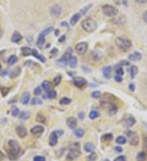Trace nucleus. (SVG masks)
<instances>
[{
    "label": "nucleus",
    "mask_w": 147,
    "mask_h": 161,
    "mask_svg": "<svg viewBox=\"0 0 147 161\" xmlns=\"http://www.w3.org/2000/svg\"><path fill=\"white\" fill-rule=\"evenodd\" d=\"M61 76H56V77L54 78V80H53V85H58L59 84H60V82H61Z\"/></svg>",
    "instance_id": "obj_43"
},
{
    "label": "nucleus",
    "mask_w": 147,
    "mask_h": 161,
    "mask_svg": "<svg viewBox=\"0 0 147 161\" xmlns=\"http://www.w3.org/2000/svg\"><path fill=\"white\" fill-rule=\"evenodd\" d=\"M58 52V50H57V49H56V48H54V49H53V50H51V54H56V53Z\"/></svg>",
    "instance_id": "obj_55"
},
{
    "label": "nucleus",
    "mask_w": 147,
    "mask_h": 161,
    "mask_svg": "<svg viewBox=\"0 0 147 161\" xmlns=\"http://www.w3.org/2000/svg\"><path fill=\"white\" fill-rule=\"evenodd\" d=\"M88 45L87 42H85V41L80 42L75 46L76 52L78 53V54H83L88 50Z\"/></svg>",
    "instance_id": "obj_11"
},
{
    "label": "nucleus",
    "mask_w": 147,
    "mask_h": 161,
    "mask_svg": "<svg viewBox=\"0 0 147 161\" xmlns=\"http://www.w3.org/2000/svg\"><path fill=\"white\" fill-rule=\"evenodd\" d=\"M30 117V115H29L27 112H21V114L20 115V118L21 119H23V120H26Z\"/></svg>",
    "instance_id": "obj_46"
},
{
    "label": "nucleus",
    "mask_w": 147,
    "mask_h": 161,
    "mask_svg": "<svg viewBox=\"0 0 147 161\" xmlns=\"http://www.w3.org/2000/svg\"><path fill=\"white\" fill-rule=\"evenodd\" d=\"M63 134L62 130H56L54 132H52L51 134H50L49 137V145L51 146H56V143H57V141H58V137L59 136H61Z\"/></svg>",
    "instance_id": "obj_8"
},
{
    "label": "nucleus",
    "mask_w": 147,
    "mask_h": 161,
    "mask_svg": "<svg viewBox=\"0 0 147 161\" xmlns=\"http://www.w3.org/2000/svg\"><path fill=\"white\" fill-rule=\"evenodd\" d=\"M71 48L69 47L68 48V50L65 52V54L61 56V59H59L58 60H57V62H56L57 65L61 66V67H65V66L67 65V62L69 61V59H70V57H71Z\"/></svg>",
    "instance_id": "obj_6"
},
{
    "label": "nucleus",
    "mask_w": 147,
    "mask_h": 161,
    "mask_svg": "<svg viewBox=\"0 0 147 161\" xmlns=\"http://www.w3.org/2000/svg\"><path fill=\"white\" fill-rule=\"evenodd\" d=\"M81 16H82V15L80 13L74 14L71 17V19H70V24H71V25H74V24H77V22L79 20Z\"/></svg>",
    "instance_id": "obj_18"
},
{
    "label": "nucleus",
    "mask_w": 147,
    "mask_h": 161,
    "mask_svg": "<svg viewBox=\"0 0 147 161\" xmlns=\"http://www.w3.org/2000/svg\"><path fill=\"white\" fill-rule=\"evenodd\" d=\"M21 152V147L17 141L15 140H10L8 141V150H7V155L11 160L17 159L19 157Z\"/></svg>",
    "instance_id": "obj_1"
},
{
    "label": "nucleus",
    "mask_w": 147,
    "mask_h": 161,
    "mask_svg": "<svg viewBox=\"0 0 147 161\" xmlns=\"http://www.w3.org/2000/svg\"><path fill=\"white\" fill-rule=\"evenodd\" d=\"M117 111H118V107L115 105H111L109 109V114L110 115H114L117 113Z\"/></svg>",
    "instance_id": "obj_30"
},
{
    "label": "nucleus",
    "mask_w": 147,
    "mask_h": 161,
    "mask_svg": "<svg viewBox=\"0 0 147 161\" xmlns=\"http://www.w3.org/2000/svg\"><path fill=\"white\" fill-rule=\"evenodd\" d=\"M51 13H52V15L58 16V15L61 13V7H59V6H54V7L52 8V10H51Z\"/></svg>",
    "instance_id": "obj_21"
},
{
    "label": "nucleus",
    "mask_w": 147,
    "mask_h": 161,
    "mask_svg": "<svg viewBox=\"0 0 147 161\" xmlns=\"http://www.w3.org/2000/svg\"><path fill=\"white\" fill-rule=\"evenodd\" d=\"M115 150H116L117 152H121L122 150H123V148L121 147V146H116L115 147Z\"/></svg>",
    "instance_id": "obj_53"
},
{
    "label": "nucleus",
    "mask_w": 147,
    "mask_h": 161,
    "mask_svg": "<svg viewBox=\"0 0 147 161\" xmlns=\"http://www.w3.org/2000/svg\"><path fill=\"white\" fill-rule=\"evenodd\" d=\"M102 11L107 16H115L118 14V9L111 5H104L102 7Z\"/></svg>",
    "instance_id": "obj_7"
},
{
    "label": "nucleus",
    "mask_w": 147,
    "mask_h": 161,
    "mask_svg": "<svg viewBox=\"0 0 147 161\" xmlns=\"http://www.w3.org/2000/svg\"><path fill=\"white\" fill-rule=\"evenodd\" d=\"M74 84L76 87L81 88L87 84V80L82 76H76L74 78Z\"/></svg>",
    "instance_id": "obj_12"
},
{
    "label": "nucleus",
    "mask_w": 147,
    "mask_h": 161,
    "mask_svg": "<svg viewBox=\"0 0 147 161\" xmlns=\"http://www.w3.org/2000/svg\"><path fill=\"white\" fill-rule=\"evenodd\" d=\"M135 1L137 2H140V3H145V2H147V0H135Z\"/></svg>",
    "instance_id": "obj_56"
},
{
    "label": "nucleus",
    "mask_w": 147,
    "mask_h": 161,
    "mask_svg": "<svg viewBox=\"0 0 147 161\" xmlns=\"http://www.w3.org/2000/svg\"><path fill=\"white\" fill-rule=\"evenodd\" d=\"M74 134L77 137H82L84 136L85 131L83 129V128H77L75 131H74Z\"/></svg>",
    "instance_id": "obj_29"
},
{
    "label": "nucleus",
    "mask_w": 147,
    "mask_h": 161,
    "mask_svg": "<svg viewBox=\"0 0 147 161\" xmlns=\"http://www.w3.org/2000/svg\"><path fill=\"white\" fill-rule=\"evenodd\" d=\"M115 43L118 46V47H119L121 50H124V51H127L132 47V42L128 39H124V38H122V37H118L115 40Z\"/></svg>",
    "instance_id": "obj_5"
},
{
    "label": "nucleus",
    "mask_w": 147,
    "mask_h": 161,
    "mask_svg": "<svg viewBox=\"0 0 147 161\" xmlns=\"http://www.w3.org/2000/svg\"><path fill=\"white\" fill-rule=\"evenodd\" d=\"M19 109H18L17 107H12V115L13 116H17V115H19Z\"/></svg>",
    "instance_id": "obj_44"
},
{
    "label": "nucleus",
    "mask_w": 147,
    "mask_h": 161,
    "mask_svg": "<svg viewBox=\"0 0 147 161\" xmlns=\"http://www.w3.org/2000/svg\"><path fill=\"white\" fill-rule=\"evenodd\" d=\"M52 30H53V27H48V28H45V29H44V30H43V32L39 35L38 39H37V46H38V47L39 48L43 47V45H44V43H45L46 41V39H45L46 36H47L48 33H51Z\"/></svg>",
    "instance_id": "obj_4"
},
{
    "label": "nucleus",
    "mask_w": 147,
    "mask_h": 161,
    "mask_svg": "<svg viewBox=\"0 0 147 161\" xmlns=\"http://www.w3.org/2000/svg\"><path fill=\"white\" fill-rule=\"evenodd\" d=\"M100 96H101V92L100 91H95V92H93L92 94V98H99Z\"/></svg>",
    "instance_id": "obj_49"
},
{
    "label": "nucleus",
    "mask_w": 147,
    "mask_h": 161,
    "mask_svg": "<svg viewBox=\"0 0 147 161\" xmlns=\"http://www.w3.org/2000/svg\"><path fill=\"white\" fill-rule=\"evenodd\" d=\"M116 1H119V0H116Z\"/></svg>",
    "instance_id": "obj_62"
},
{
    "label": "nucleus",
    "mask_w": 147,
    "mask_h": 161,
    "mask_svg": "<svg viewBox=\"0 0 147 161\" xmlns=\"http://www.w3.org/2000/svg\"><path fill=\"white\" fill-rule=\"evenodd\" d=\"M33 54V55H34V56H35V57H36L37 59H39V60H40V61H42L43 63H45V62H46L45 57L43 56L42 54H39V53H38V51H37L36 50H33V54Z\"/></svg>",
    "instance_id": "obj_25"
},
{
    "label": "nucleus",
    "mask_w": 147,
    "mask_h": 161,
    "mask_svg": "<svg viewBox=\"0 0 147 161\" xmlns=\"http://www.w3.org/2000/svg\"><path fill=\"white\" fill-rule=\"evenodd\" d=\"M103 139L105 141H111L113 139V135L111 133H107V134L103 136Z\"/></svg>",
    "instance_id": "obj_45"
},
{
    "label": "nucleus",
    "mask_w": 147,
    "mask_h": 161,
    "mask_svg": "<svg viewBox=\"0 0 147 161\" xmlns=\"http://www.w3.org/2000/svg\"><path fill=\"white\" fill-rule=\"evenodd\" d=\"M102 72L104 74V76L106 78H110V76H111V72H112V67H110V66L105 67L102 69Z\"/></svg>",
    "instance_id": "obj_17"
},
{
    "label": "nucleus",
    "mask_w": 147,
    "mask_h": 161,
    "mask_svg": "<svg viewBox=\"0 0 147 161\" xmlns=\"http://www.w3.org/2000/svg\"><path fill=\"white\" fill-rule=\"evenodd\" d=\"M137 72H138V68H137L136 66H132V67H131V77H132V79L135 78V76H136V75L137 74Z\"/></svg>",
    "instance_id": "obj_35"
},
{
    "label": "nucleus",
    "mask_w": 147,
    "mask_h": 161,
    "mask_svg": "<svg viewBox=\"0 0 147 161\" xmlns=\"http://www.w3.org/2000/svg\"><path fill=\"white\" fill-rule=\"evenodd\" d=\"M34 161H46V159L43 156H40V155H37L34 158Z\"/></svg>",
    "instance_id": "obj_47"
},
{
    "label": "nucleus",
    "mask_w": 147,
    "mask_h": 161,
    "mask_svg": "<svg viewBox=\"0 0 147 161\" xmlns=\"http://www.w3.org/2000/svg\"><path fill=\"white\" fill-rule=\"evenodd\" d=\"M21 67H16L15 69H13L11 72V73H10V77H11V78H15V77H17V76L21 73Z\"/></svg>",
    "instance_id": "obj_24"
},
{
    "label": "nucleus",
    "mask_w": 147,
    "mask_h": 161,
    "mask_svg": "<svg viewBox=\"0 0 147 161\" xmlns=\"http://www.w3.org/2000/svg\"><path fill=\"white\" fill-rule=\"evenodd\" d=\"M17 61V57L16 56V55H14V54H12V55H11V56L9 57L8 60H7V63H8L9 65H12V64H14Z\"/></svg>",
    "instance_id": "obj_31"
},
{
    "label": "nucleus",
    "mask_w": 147,
    "mask_h": 161,
    "mask_svg": "<svg viewBox=\"0 0 147 161\" xmlns=\"http://www.w3.org/2000/svg\"><path fill=\"white\" fill-rule=\"evenodd\" d=\"M92 6V4H89V5H88L87 7H84L83 9H81V11H80L79 13L81 14V15H84V14L86 13L87 11H88L89 9L91 8Z\"/></svg>",
    "instance_id": "obj_41"
},
{
    "label": "nucleus",
    "mask_w": 147,
    "mask_h": 161,
    "mask_svg": "<svg viewBox=\"0 0 147 161\" xmlns=\"http://www.w3.org/2000/svg\"><path fill=\"white\" fill-rule=\"evenodd\" d=\"M128 59H130V60H132V61H139V60H141V53H139V52H134V53H132V54H131L128 56Z\"/></svg>",
    "instance_id": "obj_16"
},
{
    "label": "nucleus",
    "mask_w": 147,
    "mask_h": 161,
    "mask_svg": "<svg viewBox=\"0 0 147 161\" xmlns=\"http://www.w3.org/2000/svg\"><path fill=\"white\" fill-rule=\"evenodd\" d=\"M84 150H85V151H87V152L92 153L95 150V146H94L93 144L88 142V143H86L84 145Z\"/></svg>",
    "instance_id": "obj_23"
},
{
    "label": "nucleus",
    "mask_w": 147,
    "mask_h": 161,
    "mask_svg": "<svg viewBox=\"0 0 147 161\" xmlns=\"http://www.w3.org/2000/svg\"><path fill=\"white\" fill-rule=\"evenodd\" d=\"M115 72H116V74H118L119 76H123V73H124V72H123V67H122V66L120 65V64L116 66V67H115Z\"/></svg>",
    "instance_id": "obj_36"
},
{
    "label": "nucleus",
    "mask_w": 147,
    "mask_h": 161,
    "mask_svg": "<svg viewBox=\"0 0 147 161\" xmlns=\"http://www.w3.org/2000/svg\"><path fill=\"white\" fill-rule=\"evenodd\" d=\"M115 80H116L117 82H121L123 80V78H122V76H119V75H116L115 76Z\"/></svg>",
    "instance_id": "obj_51"
},
{
    "label": "nucleus",
    "mask_w": 147,
    "mask_h": 161,
    "mask_svg": "<svg viewBox=\"0 0 147 161\" xmlns=\"http://www.w3.org/2000/svg\"><path fill=\"white\" fill-rule=\"evenodd\" d=\"M1 67H1V64H0V69H1Z\"/></svg>",
    "instance_id": "obj_61"
},
{
    "label": "nucleus",
    "mask_w": 147,
    "mask_h": 161,
    "mask_svg": "<svg viewBox=\"0 0 147 161\" xmlns=\"http://www.w3.org/2000/svg\"><path fill=\"white\" fill-rule=\"evenodd\" d=\"M146 159L147 156L144 151L139 152L138 154H137V155H136V159H137V161H145Z\"/></svg>",
    "instance_id": "obj_28"
},
{
    "label": "nucleus",
    "mask_w": 147,
    "mask_h": 161,
    "mask_svg": "<svg viewBox=\"0 0 147 161\" xmlns=\"http://www.w3.org/2000/svg\"><path fill=\"white\" fill-rule=\"evenodd\" d=\"M30 98H31L30 93H29V92H25L24 94H23V96H22L21 100L22 104H27L29 102V101H30Z\"/></svg>",
    "instance_id": "obj_20"
},
{
    "label": "nucleus",
    "mask_w": 147,
    "mask_h": 161,
    "mask_svg": "<svg viewBox=\"0 0 147 161\" xmlns=\"http://www.w3.org/2000/svg\"><path fill=\"white\" fill-rule=\"evenodd\" d=\"M114 161H126V157L124 155H119L116 157Z\"/></svg>",
    "instance_id": "obj_48"
},
{
    "label": "nucleus",
    "mask_w": 147,
    "mask_h": 161,
    "mask_svg": "<svg viewBox=\"0 0 147 161\" xmlns=\"http://www.w3.org/2000/svg\"><path fill=\"white\" fill-rule=\"evenodd\" d=\"M135 124H136V119L132 115H125L124 118L122 120V124L124 127H127V128L132 127Z\"/></svg>",
    "instance_id": "obj_9"
},
{
    "label": "nucleus",
    "mask_w": 147,
    "mask_h": 161,
    "mask_svg": "<svg viewBox=\"0 0 147 161\" xmlns=\"http://www.w3.org/2000/svg\"><path fill=\"white\" fill-rule=\"evenodd\" d=\"M69 64L71 67H75L78 64V59L75 56H71L69 59Z\"/></svg>",
    "instance_id": "obj_27"
},
{
    "label": "nucleus",
    "mask_w": 147,
    "mask_h": 161,
    "mask_svg": "<svg viewBox=\"0 0 147 161\" xmlns=\"http://www.w3.org/2000/svg\"><path fill=\"white\" fill-rule=\"evenodd\" d=\"M59 102H60V104L61 105H67L71 102V99L68 98H62Z\"/></svg>",
    "instance_id": "obj_39"
},
{
    "label": "nucleus",
    "mask_w": 147,
    "mask_h": 161,
    "mask_svg": "<svg viewBox=\"0 0 147 161\" xmlns=\"http://www.w3.org/2000/svg\"><path fill=\"white\" fill-rule=\"evenodd\" d=\"M42 86H43V89L45 90L46 92H48L52 87V83L48 81V80H44L42 84Z\"/></svg>",
    "instance_id": "obj_26"
},
{
    "label": "nucleus",
    "mask_w": 147,
    "mask_h": 161,
    "mask_svg": "<svg viewBox=\"0 0 147 161\" xmlns=\"http://www.w3.org/2000/svg\"><path fill=\"white\" fill-rule=\"evenodd\" d=\"M44 131V128L41 125H37V126H35L34 128H32L31 129V132L32 134H42Z\"/></svg>",
    "instance_id": "obj_15"
},
{
    "label": "nucleus",
    "mask_w": 147,
    "mask_h": 161,
    "mask_svg": "<svg viewBox=\"0 0 147 161\" xmlns=\"http://www.w3.org/2000/svg\"><path fill=\"white\" fill-rule=\"evenodd\" d=\"M78 117L80 118V120H83V119L84 118V113H83V112H80V113L78 114Z\"/></svg>",
    "instance_id": "obj_54"
},
{
    "label": "nucleus",
    "mask_w": 147,
    "mask_h": 161,
    "mask_svg": "<svg viewBox=\"0 0 147 161\" xmlns=\"http://www.w3.org/2000/svg\"><path fill=\"white\" fill-rule=\"evenodd\" d=\"M105 161H110V160H109V159H106V160H105Z\"/></svg>",
    "instance_id": "obj_60"
},
{
    "label": "nucleus",
    "mask_w": 147,
    "mask_h": 161,
    "mask_svg": "<svg viewBox=\"0 0 147 161\" xmlns=\"http://www.w3.org/2000/svg\"><path fill=\"white\" fill-rule=\"evenodd\" d=\"M17 133L21 138L26 137V135H27V130H26V127L23 126V125H19V126L17 127Z\"/></svg>",
    "instance_id": "obj_13"
},
{
    "label": "nucleus",
    "mask_w": 147,
    "mask_h": 161,
    "mask_svg": "<svg viewBox=\"0 0 147 161\" xmlns=\"http://www.w3.org/2000/svg\"><path fill=\"white\" fill-rule=\"evenodd\" d=\"M9 90H10V89L7 87H1V93H2V95L3 96V97H5L7 94H8Z\"/></svg>",
    "instance_id": "obj_42"
},
{
    "label": "nucleus",
    "mask_w": 147,
    "mask_h": 161,
    "mask_svg": "<svg viewBox=\"0 0 147 161\" xmlns=\"http://www.w3.org/2000/svg\"><path fill=\"white\" fill-rule=\"evenodd\" d=\"M61 25H65L66 27H68V24H66V23H65V22H64V23H62V24H61Z\"/></svg>",
    "instance_id": "obj_59"
},
{
    "label": "nucleus",
    "mask_w": 147,
    "mask_h": 161,
    "mask_svg": "<svg viewBox=\"0 0 147 161\" xmlns=\"http://www.w3.org/2000/svg\"><path fill=\"white\" fill-rule=\"evenodd\" d=\"M0 54H1V52H0Z\"/></svg>",
    "instance_id": "obj_63"
},
{
    "label": "nucleus",
    "mask_w": 147,
    "mask_h": 161,
    "mask_svg": "<svg viewBox=\"0 0 147 161\" xmlns=\"http://www.w3.org/2000/svg\"><path fill=\"white\" fill-rule=\"evenodd\" d=\"M47 96H48V98H55L56 97V92L55 90H49L47 94Z\"/></svg>",
    "instance_id": "obj_40"
},
{
    "label": "nucleus",
    "mask_w": 147,
    "mask_h": 161,
    "mask_svg": "<svg viewBox=\"0 0 147 161\" xmlns=\"http://www.w3.org/2000/svg\"><path fill=\"white\" fill-rule=\"evenodd\" d=\"M143 20H144V21L147 23V11H145V12H144V14H143Z\"/></svg>",
    "instance_id": "obj_52"
},
{
    "label": "nucleus",
    "mask_w": 147,
    "mask_h": 161,
    "mask_svg": "<svg viewBox=\"0 0 147 161\" xmlns=\"http://www.w3.org/2000/svg\"><path fill=\"white\" fill-rule=\"evenodd\" d=\"M116 142L118 144H125L127 142V138L123 136H119L116 138Z\"/></svg>",
    "instance_id": "obj_34"
},
{
    "label": "nucleus",
    "mask_w": 147,
    "mask_h": 161,
    "mask_svg": "<svg viewBox=\"0 0 147 161\" xmlns=\"http://www.w3.org/2000/svg\"><path fill=\"white\" fill-rule=\"evenodd\" d=\"M129 88H130V89H131V90H134V89H135L134 85H133V84H131V85H129Z\"/></svg>",
    "instance_id": "obj_58"
},
{
    "label": "nucleus",
    "mask_w": 147,
    "mask_h": 161,
    "mask_svg": "<svg viewBox=\"0 0 147 161\" xmlns=\"http://www.w3.org/2000/svg\"><path fill=\"white\" fill-rule=\"evenodd\" d=\"M36 120L39 123H45L46 122V118L45 116L41 113H39L37 115V117H36Z\"/></svg>",
    "instance_id": "obj_33"
},
{
    "label": "nucleus",
    "mask_w": 147,
    "mask_h": 161,
    "mask_svg": "<svg viewBox=\"0 0 147 161\" xmlns=\"http://www.w3.org/2000/svg\"><path fill=\"white\" fill-rule=\"evenodd\" d=\"M97 159V154L95 152H92L90 155L87 157V161H95Z\"/></svg>",
    "instance_id": "obj_37"
},
{
    "label": "nucleus",
    "mask_w": 147,
    "mask_h": 161,
    "mask_svg": "<svg viewBox=\"0 0 147 161\" xmlns=\"http://www.w3.org/2000/svg\"><path fill=\"white\" fill-rule=\"evenodd\" d=\"M81 154V149H80L79 142H74L69 147V151L67 154V159L69 160H73V159H77Z\"/></svg>",
    "instance_id": "obj_2"
},
{
    "label": "nucleus",
    "mask_w": 147,
    "mask_h": 161,
    "mask_svg": "<svg viewBox=\"0 0 147 161\" xmlns=\"http://www.w3.org/2000/svg\"><path fill=\"white\" fill-rule=\"evenodd\" d=\"M65 35H63L62 37H61V38L59 39V41H60V42H63V41H65Z\"/></svg>",
    "instance_id": "obj_57"
},
{
    "label": "nucleus",
    "mask_w": 147,
    "mask_h": 161,
    "mask_svg": "<svg viewBox=\"0 0 147 161\" xmlns=\"http://www.w3.org/2000/svg\"><path fill=\"white\" fill-rule=\"evenodd\" d=\"M82 27L85 31L88 32V33H92L97 28V24L95 20H93L91 18H88L82 22Z\"/></svg>",
    "instance_id": "obj_3"
},
{
    "label": "nucleus",
    "mask_w": 147,
    "mask_h": 161,
    "mask_svg": "<svg viewBox=\"0 0 147 161\" xmlns=\"http://www.w3.org/2000/svg\"><path fill=\"white\" fill-rule=\"evenodd\" d=\"M21 39H22V36L18 32H15V33H13L12 36L11 37V41H12V42H18V41H20Z\"/></svg>",
    "instance_id": "obj_19"
},
{
    "label": "nucleus",
    "mask_w": 147,
    "mask_h": 161,
    "mask_svg": "<svg viewBox=\"0 0 147 161\" xmlns=\"http://www.w3.org/2000/svg\"><path fill=\"white\" fill-rule=\"evenodd\" d=\"M21 52L25 56H29V55H31L33 54V50H31L30 47L24 46V47L21 48Z\"/></svg>",
    "instance_id": "obj_22"
},
{
    "label": "nucleus",
    "mask_w": 147,
    "mask_h": 161,
    "mask_svg": "<svg viewBox=\"0 0 147 161\" xmlns=\"http://www.w3.org/2000/svg\"><path fill=\"white\" fill-rule=\"evenodd\" d=\"M127 136H128L129 142L132 146H137L139 143V136L138 134L132 131H128L127 132Z\"/></svg>",
    "instance_id": "obj_10"
},
{
    "label": "nucleus",
    "mask_w": 147,
    "mask_h": 161,
    "mask_svg": "<svg viewBox=\"0 0 147 161\" xmlns=\"http://www.w3.org/2000/svg\"><path fill=\"white\" fill-rule=\"evenodd\" d=\"M35 95H39V94H42V89L40 87H36L35 89Z\"/></svg>",
    "instance_id": "obj_50"
},
{
    "label": "nucleus",
    "mask_w": 147,
    "mask_h": 161,
    "mask_svg": "<svg viewBox=\"0 0 147 161\" xmlns=\"http://www.w3.org/2000/svg\"><path fill=\"white\" fill-rule=\"evenodd\" d=\"M100 116V113L97 111H92L90 113H89V118L91 120H94L96 118H97Z\"/></svg>",
    "instance_id": "obj_32"
},
{
    "label": "nucleus",
    "mask_w": 147,
    "mask_h": 161,
    "mask_svg": "<svg viewBox=\"0 0 147 161\" xmlns=\"http://www.w3.org/2000/svg\"><path fill=\"white\" fill-rule=\"evenodd\" d=\"M92 57L93 59H95V60H99V59H102V53L99 52V51H94V52L92 53Z\"/></svg>",
    "instance_id": "obj_38"
},
{
    "label": "nucleus",
    "mask_w": 147,
    "mask_h": 161,
    "mask_svg": "<svg viewBox=\"0 0 147 161\" xmlns=\"http://www.w3.org/2000/svg\"><path fill=\"white\" fill-rule=\"evenodd\" d=\"M66 124H67V125L70 128H74L76 126H77L78 121H77V120H76V118L69 117L67 120H66Z\"/></svg>",
    "instance_id": "obj_14"
}]
</instances>
